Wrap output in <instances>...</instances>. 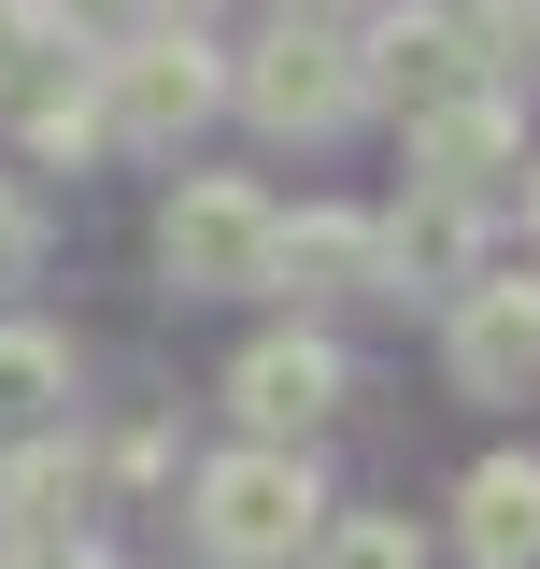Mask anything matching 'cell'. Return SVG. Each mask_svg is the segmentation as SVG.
<instances>
[{"mask_svg":"<svg viewBox=\"0 0 540 569\" xmlns=\"http://www.w3.org/2000/svg\"><path fill=\"white\" fill-rule=\"evenodd\" d=\"M313 527H328V485H313V456H299V441H242V456H213L200 498H186L200 569H299Z\"/></svg>","mask_w":540,"mask_h":569,"instance_id":"obj_1","label":"cell"},{"mask_svg":"<svg viewBox=\"0 0 540 569\" xmlns=\"http://www.w3.org/2000/svg\"><path fill=\"white\" fill-rule=\"evenodd\" d=\"M213 114H228V58L200 43V14H142L129 43L100 58V129L129 157H186Z\"/></svg>","mask_w":540,"mask_h":569,"instance_id":"obj_2","label":"cell"},{"mask_svg":"<svg viewBox=\"0 0 540 569\" xmlns=\"http://www.w3.org/2000/svg\"><path fill=\"white\" fill-rule=\"evenodd\" d=\"M228 100H242L270 142H328V129H356V114H370V100H356V43H341L328 14H284L257 58L228 71Z\"/></svg>","mask_w":540,"mask_h":569,"instance_id":"obj_3","label":"cell"},{"mask_svg":"<svg viewBox=\"0 0 540 569\" xmlns=\"http://www.w3.org/2000/svg\"><path fill=\"white\" fill-rule=\"evenodd\" d=\"M157 271L186 284V299H257L270 284V200L242 171H200L186 200L157 213Z\"/></svg>","mask_w":540,"mask_h":569,"instance_id":"obj_4","label":"cell"},{"mask_svg":"<svg viewBox=\"0 0 540 569\" xmlns=\"http://www.w3.org/2000/svg\"><path fill=\"white\" fill-rule=\"evenodd\" d=\"M456 86H483L470 14H441V0H370V14H356V100L427 114V100H456Z\"/></svg>","mask_w":540,"mask_h":569,"instance_id":"obj_5","label":"cell"},{"mask_svg":"<svg viewBox=\"0 0 540 569\" xmlns=\"http://www.w3.org/2000/svg\"><path fill=\"white\" fill-rule=\"evenodd\" d=\"M441 370H456V399H527L540 385V284L527 271H470L441 299Z\"/></svg>","mask_w":540,"mask_h":569,"instance_id":"obj_6","label":"cell"},{"mask_svg":"<svg viewBox=\"0 0 540 569\" xmlns=\"http://www.w3.org/2000/svg\"><path fill=\"white\" fill-rule=\"evenodd\" d=\"M399 129H412V186H456V200H498L527 171V100L498 71L456 86V100H427V114H399Z\"/></svg>","mask_w":540,"mask_h":569,"instance_id":"obj_7","label":"cell"},{"mask_svg":"<svg viewBox=\"0 0 540 569\" xmlns=\"http://www.w3.org/2000/svg\"><path fill=\"white\" fill-rule=\"evenodd\" d=\"M341 399H356V370H341L328 328H270V342H242V370H228V413L257 427V441H313Z\"/></svg>","mask_w":540,"mask_h":569,"instance_id":"obj_8","label":"cell"},{"mask_svg":"<svg viewBox=\"0 0 540 569\" xmlns=\"http://www.w3.org/2000/svg\"><path fill=\"white\" fill-rule=\"evenodd\" d=\"M370 257H384V299H456L483 257V200L456 186H412L399 213H370Z\"/></svg>","mask_w":540,"mask_h":569,"instance_id":"obj_9","label":"cell"},{"mask_svg":"<svg viewBox=\"0 0 540 569\" xmlns=\"http://www.w3.org/2000/svg\"><path fill=\"white\" fill-rule=\"evenodd\" d=\"M270 299H299V313H328V299H384V257H370V213H270Z\"/></svg>","mask_w":540,"mask_h":569,"instance_id":"obj_10","label":"cell"},{"mask_svg":"<svg viewBox=\"0 0 540 569\" xmlns=\"http://www.w3.org/2000/svg\"><path fill=\"white\" fill-rule=\"evenodd\" d=\"M86 485H100V470H86L71 413L14 427V441H0V541H14V527H86Z\"/></svg>","mask_w":540,"mask_h":569,"instance_id":"obj_11","label":"cell"},{"mask_svg":"<svg viewBox=\"0 0 540 569\" xmlns=\"http://www.w3.org/2000/svg\"><path fill=\"white\" fill-rule=\"evenodd\" d=\"M456 541L470 569H540V456H483L456 485Z\"/></svg>","mask_w":540,"mask_h":569,"instance_id":"obj_12","label":"cell"},{"mask_svg":"<svg viewBox=\"0 0 540 569\" xmlns=\"http://www.w3.org/2000/svg\"><path fill=\"white\" fill-rule=\"evenodd\" d=\"M71 413V342L58 328H0V441Z\"/></svg>","mask_w":540,"mask_h":569,"instance_id":"obj_13","label":"cell"},{"mask_svg":"<svg viewBox=\"0 0 540 569\" xmlns=\"http://www.w3.org/2000/svg\"><path fill=\"white\" fill-rule=\"evenodd\" d=\"M299 569H427V527L412 512H328L299 541Z\"/></svg>","mask_w":540,"mask_h":569,"instance_id":"obj_14","label":"cell"},{"mask_svg":"<svg viewBox=\"0 0 540 569\" xmlns=\"http://www.w3.org/2000/svg\"><path fill=\"white\" fill-rule=\"evenodd\" d=\"M14 114H29V157H58V171H86V157H100V86H43V100H14Z\"/></svg>","mask_w":540,"mask_h":569,"instance_id":"obj_15","label":"cell"},{"mask_svg":"<svg viewBox=\"0 0 540 569\" xmlns=\"http://www.w3.org/2000/svg\"><path fill=\"white\" fill-rule=\"evenodd\" d=\"M58 58H71V43L43 29V0H0V114L43 100V71H58Z\"/></svg>","mask_w":540,"mask_h":569,"instance_id":"obj_16","label":"cell"},{"mask_svg":"<svg viewBox=\"0 0 540 569\" xmlns=\"http://www.w3.org/2000/svg\"><path fill=\"white\" fill-rule=\"evenodd\" d=\"M470 43H483L498 86H527V71H540V0H470Z\"/></svg>","mask_w":540,"mask_h":569,"instance_id":"obj_17","label":"cell"},{"mask_svg":"<svg viewBox=\"0 0 540 569\" xmlns=\"http://www.w3.org/2000/svg\"><path fill=\"white\" fill-rule=\"evenodd\" d=\"M142 14H157V0H43V29H58L71 58H114V43H129Z\"/></svg>","mask_w":540,"mask_h":569,"instance_id":"obj_18","label":"cell"},{"mask_svg":"<svg viewBox=\"0 0 540 569\" xmlns=\"http://www.w3.org/2000/svg\"><path fill=\"white\" fill-rule=\"evenodd\" d=\"M0 569H114V556H100L86 527H14V541H0Z\"/></svg>","mask_w":540,"mask_h":569,"instance_id":"obj_19","label":"cell"},{"mask_svg":"<svg viewBox=\"0 0 540 569\" xmlns=\"http://www.w3.org/2000/svg\"><path fill=\"white\" fill-rule=\"evenodd\" d=\"M43 271V213H29V186L0 171V284H29Z\"/></svg>","mask_w":540,"mask_h":569,"instance_id":"obj_20","label":"cell"},{"mask_svg":"<svg viewBox=\"0 0 540 569\" xmlns=\"http://www.w3.org/2000/svg\"><path fill=\"white\" fill-rule=\"evenodd\" d=\"M284 14H328V29H356V14H370V0H284Z\"/></svg>","mask_w":540,"mask_h":569,"instance_id":"obj_21","label":"cell"},{"mask_svg":"<svg viewBox=\"0 0 540 569\" xmlns=\"http://www.w3.org/2000/svg\"><path fill=\"white\" fill-rule=\"evenodd\" d=\"M157 14H213V0H157Z\"/></svg>","mask_w":540,"mask_h":569,"instance_id":"obj_22","label":"cell"},{"mask_svg":"<svg viewBox=\"0 0 540 569\" xmlns=\"http://www.w3.org/2000/svg\"><path fill=\"white\" fill-rule=\"evenodd\" d=\"M527 228H540V171H527Z\"/></svg>","mask_w":540,"mask_h":569,"instance_id":"obj_23","label":"cell"}]
</instances>
